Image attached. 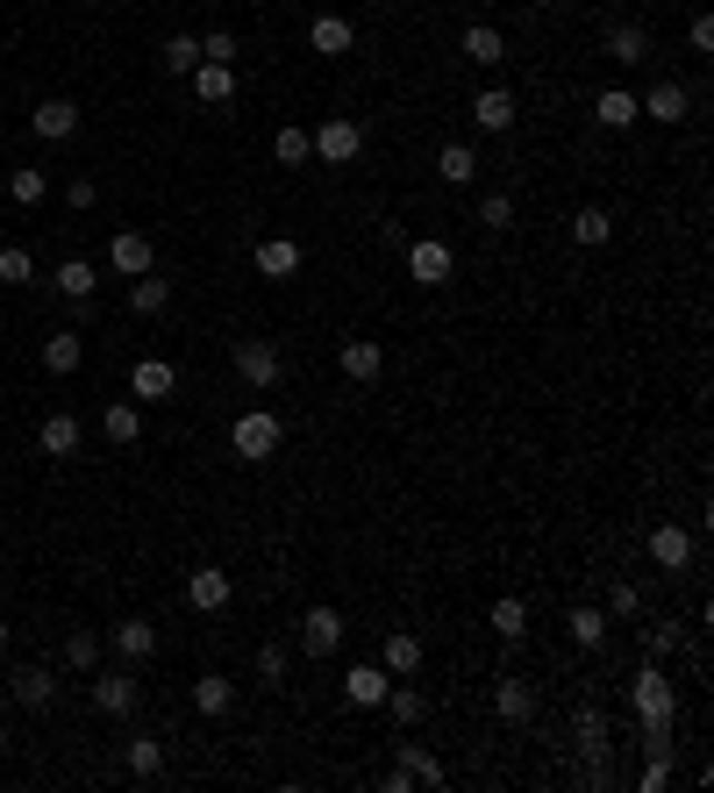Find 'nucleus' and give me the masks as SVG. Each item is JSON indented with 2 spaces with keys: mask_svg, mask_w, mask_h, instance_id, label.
<instances>
[{
  "mask_svg": "<svg viewBox=\"0 0 714 793\" xmlns=\"http://www.w3.org/2000/svg\"><path fill=\"white\" fill-rule=\"evenodd\" d=\"M236 601V579L222 565H200V572H186V607H200V615H222V607Z\"/></svg>",
  "mask_w": 714,
  "mask_h": 793,
  "instance_id": "7",
  "label": "nucleus"
},
{
  "mask_svg": "<svg viewBox=\"0 0 714 793\" xmlns=\"http://www.w3.org/2000/svg\"><path fill=\"white\" fill-rule=\"evenodd\" d=\"M379 672H386V680H415V672H422V636H415V630H386Z\"/></svg>",
  "mask_w": 714,
  "mask_h": 793,
  "instance_id": "11",
  "label": "nucleus"
},
{
  "mask_svg": "<svg viewBox=\"0 0 714 793\" xmlns=\"http://www.w3.org/2000/svg\"><path fill=\"white\" fill-rule=\"evenodd\" d=\"M165 300H172V286H165L158 272H143V279L129 286V308H136V315H165Z\"/></svg>",
  "mask_w": 714,
  "mask_h": 793,
  "instance_id": "39",
  "label": "nucleus"
},
{
  "mask_svg": "<svg viewBox=\"0 0 714 793\" xmlns=\"http://www.w3.org/2000/svg\"><path fill=\"white\" fill-rule=\"evenodd\" d=\"M607 58H615V65H643V58H651V29H643V22H615V29H607Z\"/></svg>",
  "mask_w": 714,
  "mask_h": 793,
  "instance_id": "32",
  "label": "nucleus"
},
{
  "mask_svg": "<svg viewBox=\"0 0 714 793\" xmlns=\"http://www.w3.org/2000/svg\"><path fill=\"white\" fill-rule=\"evenodd\" d=\"M479 222H486L493 236H500V229H515V200H507V194H486V200H479Z\"/></svg>",
  "mask_w": 714,
  "mask_h": 793,
  "instance_id": "50",
  "label": "nucleus"
},
{
  "mask_svg": "<svg viewBox=\"0 0 714 793\" xmlns=\"http://www.w3.org/2000/svg\"><path fill=\"white\" fill-rule=\"evenodd\" d=\"M122 772H129V780H158V772H165V744L150 730L122 736Z\"/></svg>",
  "mask_w": 714,
  "mask_h": 793,
  "instance_id": "17",
  "label": "nucleus"
},
{
  "mask_svg": "<svg viewBox=\"0 0 714 793\" xmlns=\"http://www.w3.org/2000/svg\"><path fill=\"white\" fill-rule=\"evenodd\" d=\"M572 751H579V780L586 786H615V730H607L601 701L572 707Z\"/></svg>",
  "mask_w": 714,
  "mask_h": 793,
  "instance_id": "1",
  "label": "nucleus"
},
{
  "mask_svg": "<svg viewBox=\"0 0 714 793\" xmlns=\"http://www.w3.org/2000/svg\"><path fill=\"white\" fill-rule=\"evenodd\" d=\"M236 379H244V386H258V394H271V386L286 379L279 344H265V336H244V344H236Z\"/></svg>",
  "mask_w": 714,
  "mask_h": 793,
  "instance_id": "4",
  "label": "nucleus"
},
{
  "mask_svg": "<svg viewBox=\"0 0 714 793\" xmlns=\"http://www.w3.org/2000/svg\"><path fill=\"white\" fill-rule=\"evenodd\" d=\"M8 200H14V208H37V200H43V172H37V165L8 172Z\"/></svg>",
  "mask_w": 714,
  "mask_h": 793,
  "instance_id": "45",
  "label": "nucleus"
},
{
  "mask_svg": "<svg viewBox=\"0 0 714 793\" xmlns=\"http://www.w3.org/2000/svg\"><path fill=\"white\" fill-rule=\"evenodd\" d=\"M572 244H586V250L615 244V215H607V208H579V215H572Z\"/></svg>",
  "mask_w": 714,
  "mask_h": 793,
  "instance_id": "34",
  "label": "nucleus"
},
{
  "mask_svg": "<svg viewBox=\"0 0 714 793\" xmlns=\"http://www.w3.org/2000/svg\"><path fill=\"white\" fill-rule=\"evenodd\" d=\"M129 394H136V400H172V394H179V373H172L165 358H136Z\"/></svg>",
  "mask_w": 714,
  "mask_h": 793,
  "instance_id": "16",
  "label": "nucleus"
},
{
  "mask_svg": "<svg viewBox=\"0 0 714 793\" xmlns=\"http://www.w3.org/2000/svg\"><path fill=\"white\" fill-rule=\"evenodd\" d=\"M158 65H165V72H194V65H200V37H165V50H158Z\"/></svg>",
  "mask_w": 714,
  "mask_h": 793,
  "instance_id": "41",
  "label": "nucleus"
},
{
  "mask_svg": "<svg viewBox=\"0 0 714 793\" xmlns=\"http://www.w3.org/2000/svg\"><path fill=\"white\" fill-rule=\"evenodd\" d=\"M636 108H643V115H651V122H665V129H672V122H686V108H693V93H686V87H672V79H657V87H651V93H643V100H636Z\"/></svg>",
  "mask_w": 714,
  "mask_h": 793,
  "instance_id": "23",
  "label": "nucleus"
},
{
  "mask_svg": "<svg viewBox=\"0 0 714 793\" xmlns=\"http://www.w3.org/2000/svg\"><path fill=\"white\" fill-rule=\"evenodd\" d=\"M493 630H500V644H522V636H529V607H522L515 594H500V601H493Z\"/></svg>",
  "mask_w": 714,
  "mask_h": 793,
  "instance_id": "36",
  "label": "nucleus"
},
{
  "mask_svg": "<svg viewBox=\"0 0 714 793\" xmlns=\"http://www.w3.org/2000/svg\"><path fill=\"white\" fill-rule=\"evenodd\" d=\"M108 644L129 657V665H143V657H158V622H143V615H122L108 630Z\"/></svg>",
  "mask_w": 714,
  "mask_h": 793,
  "instance_id": "12",
  "label": "nucleus"
},
{
  "mask_svg": "<svg viewBox=\"0 0 714 793\" xmlns=\"http://www.w3.org/2000/svg\"><path fill=\"white\" fill-rule=\"evenodd\" d=\"M79 415H43V429H37V444H43V458H72L79 450Z\"/></svg>",
  "mask_w": 714,
  "mask_h": 793,
  "instance_id": "29",
  "label": "nucleus"
},
{
  "mask_svg": "<svg viewBox=\"0 0 714 793\" xmlns=\"http://www.w3.org/2000/svg\"><path fill=\"white\" fill-rule=\"evenodd\" d=\"M279 8H300V0H279Z\"/></svg>",
  "mask_w": 714,
  "mask_h": 793,
  "instance_id": "55",
  "label": "nucleus"
},
{
  "mask_svg": "<svg viewBox=\"0 0 714 793\" xmlns=\"http://www.w3.org/2000/svg\"><path fill=\"white\" fill-rule=\"evenodd\" d=\"M465 58H472V65H500V58H507V37H500L493 22H472V29H465Z\"/></svg>",
  "mask_w": 714,
  "mask_h": 793,
  "instance_id": "37",
  "label": "nucleus"
},
{
  "mask_svg": "<svg viewBox=\"0 0 714 793\" xmlns=\"http://www.w3.org/2000/svg\"><path fill=\"white\" fill-rule=\"evenodd\" d=\"M686 37H693V50H714V22H707V14H693V29H686Z\"/></svg>",
  "mask_w": 714,
  "mask_h": 793,
  "instance_id": "53",
  "label": "nucleus"
},
{
  "mask_svg": "<svg viewBox=\"0 0 714 793\" xmlns=\"http://www.w3.org/2000/svg\"><path fill=\"white\" fill-rule=\"evenodd\" d=\"M643 793H665L672 786V757H651V765H643V780H636Z\"/></svg>",
  "mask_w": 714,
  "mask_h": 793,
  "instance_id": "51",
  "label": "nucleus"
},
{
  "mask_svg": "<svg viewBox=\"0 0 714 793\" xmlns=\"http://www.w3.org/2000/svg\"><path fill=\"white\" fill-rule=\"evenodd\" d=\"M271 158H279V165H308V158H315L308 129H279V137H271Z\"/></svg>",
  "mask_w": 714,
  "mask_h": 793,
  "instance_id": "43",
  "label": "nucleus"
},
{
  "mask_svg": "<svg viewBox=\"0 0 714 793\" xmlns=\"http://www.w3.org/2000/svg\"><path fill=\"white\" fill-rule=\"evenodd\" d=\"M493 715L500 722H536V686L529 680H515V672H500V680H493Z\"/></svg>",
  "mask_w": 714,
  "mask_h": 793,
  "instance_id": "10",
  "label": "nucleus"
},
{
  "mask_svg": "<svg viewBox=\"0 0 714 793\" xmlns=\"http://www.w3.org/2000/svg\"><path fill=\"white\" fill-rule=\"evenodd\" d=\"M0 651H8V622H0Z\"/></svg>",
  "mask_w": 714,
  "mask_h": 793,
  "instance_id": "54",
  "label": "nucleus"
},
{
  "mask_svg": "<svg viewBox=\"0 0 714 793\" xmlns=\"http://www.w3.org/2000/svg\"><path fill=\"white\" fill-rule=\"evenodd\" d=\"M300 651L308 657L344 651V615H336V607H308V615H300Z\"/></svg>",
  "mask_w": 714,
  "mask_h": 793,
  "instance_id": "9",
  "label": "nucleus"
},
{
  "mask_svg": "<svg viewBox=\"0 0 714 793\" xmlns=\"http://www.w3.org/2000/svg\"><path fill=\"white\" fill-rule=\"evenodd\" d=\"M229 444H236V458H250V465H265L271 450L286 444V422L271 415V408H250V415H236V429H229Z\"/></svg>",
  "mask_w": 714,
  "mask_h": 793,
  "instance_id": "3",
  "label": "nucleus"
},
{
  "mask_svg": "<svg viewBox=\"0 0 714 793\" xmlns=\"http://www.w3.org/2000/svg\"><path fill=\"white\" fill-rule=\"evenodd\" d=\"M200 65H236V29H208L200 37Z\"/></svg>",
  "mask_w": 714,
  "mask_h": 793,
  "instance_id": "48",
  "label": "nucleus"
},
{
  "mask_svg": "<svg viewBox=\"0 0 714 793\" xmlns=\"http://www.w3.org/2000/svg\"><path fill=\"white\" fill-rule=\"evenodd\" d=\"M386 707H394V722H407V730H415V722L429 715V701H422L415 686H386Z\"/></svg>",
  "mask_w": 714,
  "mask_h": 793,
  "instance_id": "46",
  "label": "nucleus"
},
{
  "mask_svg": "<svg viewBox=\"0 0 714 793\" xmlns=\"http://www.w3.org/2000/svg\"><path fill=\"white\" fill-rule=\"evenodd\" d=\"M400 772H407L415 786H444V757H429L422 744H400Z\"/></svg>",
  "mask_w": 714,
  "mask_h": 793,
  "instance_id": "38",
  "label": "nucleus"
},
{
  "mask_svg": "<svg viewBox=\"0 0 714 793\" xmlns=\"http://www.w3.org/2000/svg\"><path fill=\"white\" fill-rule=\"evenodd\" d=\"M336 365H344L357 386H371V379L386 373V344H371V336H350V344L336 350Z\"/></svg>",
  "mask_w": 714,
  "mask_h": 793,
  "instance_id": "15",
  "label": "nucleus"
},
{
  "mask_svg": "<svg viewBox=\"0 0 714 793\" xmlns=\"http://www.w3.org/2000/svg\"><path fill=\"white\" fill-rule=\"evenodd\" d=\"M65 665H72V672H93V665H100V636H93V630H72V636H65Z\"/></svg>",
  "mask_w": 714,
  "mask_h": 793,
  "instance_id": "42",
  "label": "nucleus"
},
{
  "mask_svg": "<svg viewBox=\"0 0 714 793\" xmlns=\"http://www.w3.org/2000/svg\"><path fill=\"white\" fill-rule=\"evenodd\" d=\"M79 358H87V344H79V329H58V336H43V373H50V379L79 373Z\"/></svg>",
  "mask_w": 714,
  "mask_h": 793,
  "instance_id": "28",
  "label": "nucleus"
},
{
  "mask_svg": "<svg viewBox=\"0 0 714 793\" xmlns=\"http://www.w3.org/2000/svg\"><path fill=\"white\" fill-rule=\"evenodd\" d=\"M686 644V630H678V622L665 615V622H651V630H643V657H657V665H665V657Z\"/></svg>",
  "mask_w": 714,
  "mask_h": 793,
  "instance_id": "40",
  "label": "nucleus"
},
{
  "mask_svg": "<svg viewBox=\"0 0 714 793\" xmlns=\"http://www.w3.org/2000/svg\"><path fill=\"white\" fill-rule=\"evenodd\" d=\"M386 686H394V680H386L379 665H350L344 672V701L350 707H386Z\"/></svg>",
  "mask_w": 714,
  "mask_h": 793,
  "instance_id": "24",
  "label": "nucleus"
},
{
  "mask_svg": "<svg viewBox=\"0 0 714 793\" xmlns=\"http://www.w3.org/2000/svg\"><path fill=\"white\" fill-rule=\"evenodd\" d=\"M8 694H14V707H50L58 701V680H50V665H14Z\"/></svg>",
  "mask_w": 714,
  "mask_h": 793,
  "instance_id": "18",
  "label": "nucleus"
},
{
  "mask_svg": "<svg viewBox=\"0 0 714 793\" xmlns=\"http://www.w3.org/2000/svg\"><path fill=\"white\" fill-rule=\"evenodd\" d=\"M651 558L665 572H686L693 565V529H686V522H657V529H651Z\"/></svg>",
  "mask_w": 714,
  "mask_h": 793,
  "instance_id": "13",
  "label": "nucleus"
},
{
  "mask_svg": "<svg viewBox=\"0 0 714 793\" xmlns=\"http://www.w3.org/2000/svg\"><path fill=\"white\" fill-rule=\"evenodd\" d=\"M250 265H258L265 279H294L300 272V244H294V236H265V244L250 250Z\"/></svg>",
  "mask_w": 714,
  "mask_h": 793,
  "instance_id": "20",
  "label": "nucleus"
},
{
  "mask_svg": "<svg viewBox=\"0 0 714 793\" xmlns=\"http://www.w3.org/2000/svg\"><path fill=\"white\" fill-rule=\"evenodd\" d=\"M29 129H37L43 143H65V137H79V108H72V100H37Z\"/></svg>",
  "mask_w": 714,
  "mask_h": 793,
  "instance_id": "19",
  "label": "nucleus"
},
{
  "mask_svg": "<svg viewBox=\"0 0 714 793\" xmlns=\"http://www.w3.org/2000/svg\"><path fill=\"white\" fill-rule=\"evenodd\" d=\"M194 707H200V715H229V707H236V686L222 680V672H200V680H194Z\"/></svg>",
  "mask_w": 714,
  "mask_h": 793,
  "instance_id": "35",
  "label": "nucleus"
},
{
  "mask_svg": "<svg viewBox=\"0 0 714 793\" xmlns=\"http://www.w3.org/2000/svg\"><path fill=\"white\" fill-rule=\"evenodd\" d=\"M93 707H100V715H115V722H129L136 707H143L136 672H100V680H93Z\"/></svg>",
  "mask_w": 714,
  "mask_h": 793,
  "instance_id": "8",
  "label": "nucleus"
},
{
  "mask_svg": "<svg viewBox=\"0 0 714 793\" xmlns=\"http://www.w3.org/2000/svg\"><path fill=\"white\" fill-rule=\"evenodd\" d=\"M436 172H444V187H472V179H479L472 143H444V150H436Z\"/></svg>",
  "mask_w": 714,
  "mask_h": 793,
  "instance_id": "33",
  "label": "nucleus"
},
{
  "mask_svg": "<svg viewBox=\"0 0 714 793\" xmlns=\"http://www.w3.org/2000/svg\"><path fill=\"white\" fill-rule=\"evenodd\" d=\"M308 143H315V158H321V165H350L357 150H365V129H357L350 115H329V122H321Z\"/></svg>",
  "mask_w": 714,
  "mask_h": 793,
  "instance_id": "6",
  "label": "nucleus"
},
{
  "mask_svg": "<svg viewBox=\"0 0 714 793\" xmlns=\"http://www.w3.org/2000/svg\"><path fill=\"white\" fill-rule=\"evenodd\" d=\"M50 286H58V300H65V308H72V300H93V286H100V272H93L87 258H65L58 272H50Z\"/></svg>",
  "mask_w": 714,
  "mask_h": 793,
  "instance_id": "27",
  "label": "nucleus"
},
{
  "mask_svg": "<svg viewBox=\"0 0 714 793\" xmlns=\"http://www.w3.org/2000/svg\"><path fill=\"white\" fill-rule=\"evenodd\" d=\"M593 122H601V129H636V122H643V108H636V93H622V87H607L601 100H593Z\"/></svg>",
  "mask_w": 714,
  "mask_h": 793,
  "instance_id": "31",
  "label": "nucleus"
},
{
  "mask_svg": "<svg viewBox=\"0 0 714 793\" xmlns=\"http://www.w3.org/2000/svg\"><path fill=\"white\" fill-rule=\"evenodd\" d=\"M100 436H108V444H136V436H143V408H136V400H108V408H100Z\"/></svg>",
  "mask_w": 714,
  "mask_h": 793,
  "instance_id": "30",
  "label": "nucleus"
},
{
  "mask_svg": "<svg viewBox=\"0 0 714 793\" xmlns=\"http://www.w3.org/2000/svg\"><path fill=\"white\" fill-rule=\"evenodd\" d=\"M472 122H479L486 137H507V129H515V93H507V87H486L479 100H472Z\"/></svg>",
  "mask_w": 714,
  "mask_h": 793,
  "instance_id": "21",
  "label": "nucleus"
},
{
  "mask_svg": "<svg viewBox=\"0 0 714 793\" xmlns=\"http://www.w3.org/2000/svg\"><path fill=\"white\" fill-rule=\"evenodd\" d=\"M450 272H457V250L444 236H415V244H407V279L415 286H444Z\"/></svg>",
  "mask_w": 714,
  "mask_h": 793,
  "instance_id": "5",
  "label": "nucleus"
},
{
  "mask_svg": "<svg viewBox=\"0 0 714 793\" xmlns=\"http://www.w3.org/2000/svg\"><path fill=\"white\" fill-rule=\"evenodd\" d=\"M108 258H115V272H129V279H143L150 265H158V250H150V236L143 229H115V244H108Z\"/></svg>",
  "mask_w": 714,
  "mask_h": 793,
  "instance_id": "14",
  "label": "nucleus"
},
{
  "mask_svg": "<svg viewBox=\"0 0 714 793\" xmlns=\"http://www.w3.org/2000/svg\"><path fill=\"white\" fill-rule=\"evenodd\" d=\"M186 79H194V93L208 100V108H229L236 100V65H194Z\"/></svg>",
  "mask_w": 714,
  "mask_h": 793,
  "instance_id": "25",
  "label": "nucleus"
},
{
  "mask_svg": "<svg viewBox=\"0 0 714 793\" xmlns=\"http://www.w3.org/2000/svg\"><path fill=\"white\" fill-rule=\"evenodd\" d=\"M29 279H37V258H29L22 244H8L0 250V286H29Z\"/></svg>",
  "mask_w": 714,
  "mask_h": 793,
  "instance_id": "44",
  "label": "nucleus"
},
{
  "mask_svg": "<svg viewBox=\"0 0 714 793\" xmlns=\"http://www.w3.org/2000/svg\"><path fill=\"white\" fill-rule=\"evenodd\" d=\"M607 630H615V622H607V607H593V601H579V607L565 615V636H572L579 651H601V644H607Z\"/></svg>",
  "mask_w": 714,
  "mask_h": 793,
  "instance_id": "22",
  "label": "nucleus"
},
{
  "mask_svg": "<svg viewBox=\"0 0 714 793\" xmlns=\"http://www.w3.org/2000/svg\"><path fill=\"white\" fill-rule=\"evenodd\" d=\"M65 200H72V208H93V200H100V187H93L87 172H79V179H65Z\"/></svg>",
  "mask_w": 714,
  "mask_h": 793,
  "instance_id": "52",
  "label": "nucleus"
},
{
  "mask_svg": "<svg viewBox=\"0 0 714 793\" xmlns=\"http://www.w3.org/2000/svg\"><path fill=\"white\" fill-rule=\"evenodd\" d=\"M350 43H357V29L344 22V14H315L308 22V50H321V58H344Z\"/></svg>",
  "mask_w": 714,
  "mask_h": 793,
  "instance_id": "26",
  "label": "nucleus"
},
{
  "mask_svg": "<svg viewBox=\"0 0 714 793\" xmlns=\"http://www.w3.org/2000/svg\"><path fill=\"white\" fill-rule=\"evenodd\" d=\"M628 707H636L643 722H678V686H672V672L657 665V657H643L636 686H628Z\"/></svg>",
  "mask_w": 714,
  "mask_h": 793,
  "instance_id": "2",
  "label": "nucleus"
},
{
  "mask_svg": "<svg viewBox=\"0 0 714 793\" xmlns=\"http://www.w3.org/2000/svg\"><path fill=\"white\" fill-rule=\"evenodd\" d=\"M286 665H294V651H286V644H258V680H265V686H279Z\"/></svg>",
  "mask_w": 714,
  "mask_h": 793,
  "instance_id": "49",
  "label": "nucleus"
},
{
  "mask_svg": "<svg viewBox=\"0 0 714 793\" xmlns=\"http://www.w3.org/2000/svg\"><path fill=\"white\" fill-rule=\"evenodd\" d=\"M636 615H643V586L615 579V594H607V622H636Z\"/></svg>",
  "mask_w": 714,
  "mask_h": 793,
  "instance_id": "47",
  "label": "nucleus"
}]
</instances>
